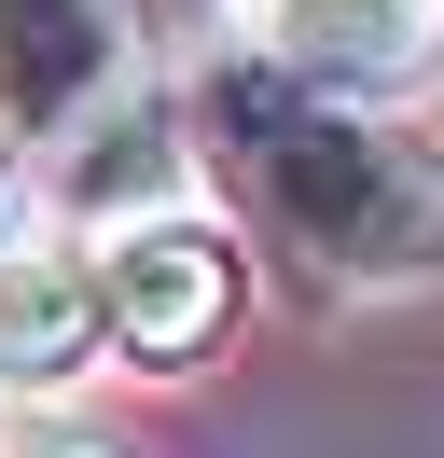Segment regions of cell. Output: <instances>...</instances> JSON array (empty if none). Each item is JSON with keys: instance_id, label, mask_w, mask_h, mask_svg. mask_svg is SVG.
<instances>
[{"instance_id": "cell-1", "label": "cell", "mask_w": 444, "mask_h": 458, "mask_svg": "<svg viewBox=\"0 0 444 458\" xmlns=\"http://www.w3.org/2000/svg\"><path fill=\"white\" fill-rule=\"evenodd\" d=\"M209 125L236 153V181L264 195V223L320 278H431L444 264V153L431 140L292 84V70H222Z\"/></svg>"}, {"instance_id": "cell-2", "label": "cell", "mask_w": 444, "mask_h": 458, "mask_svg": "<svg viewBox=\"0 0 444 458\" xmlns=\"http://www.w3.org/2000/svg\"><path fill=\"white\" fill-rule=\"evenodd\" d=\"M236 319V250L181 208H125L98 236V334L139 361H194V347Z\"/></svg>"}, {"instance_id": "cell-3", "label": "cell", "mask_w": 444, "mask_h": 458, "mask_svg": "<svg viewBox=\"0 0 444 458\" xmlns=\"http://www.w3.org/2000/svg\"><path fill=\"white\" fill-rule=\"evenodd\" d=\"M139 56L125 0H0V125L14 140H70L83 112H111Z\"/></svg>"}, {"instance_id": "cell-4", "label": "cell", "mask_w": 444, "mask_h": 458, "mask_svg": "<svg viewBox=\"0 0 444 458\" xmlns=\"http://www.w3.org/2000/svg\"><path fill=\"white\" fill-rule=\"evenodd\" d=\"M278 70L320 98H388L444 70V0H278Z\"/></svg>"}, {"instance_id": "cell-5", "label": "cell", "mask_w": 444, "mask_h": 458, "mask_svg": "<svg viewBox=\"0 0 444 458\" xmlns=\"http://www.w3.org/2000/svg\"><path fill=\"white\" fill-rule=\"evenodd\" d=\"M83 347H98V264L0 236V389H56L83 375Z\"/></svg>"}, {"instance_id": "cell-6", "label": "cell", "mask_w": 444, "mask_h": 458, "mask_svg": "<svg viewBox=\"0 0 444 458\" xmlns=\"http://www.w3.org/2000/svg\"><path fill=\"white\" fill-rule=\"evenodd\" d=\"M166 167H181V153H166V125H153V112H111L98 153L70 167V195H83V208H125V195H166Z\"/></svg>"}, {"instance_id": "cell-7", "label": "cell", "mask_w": 444, "mask_h": 458, "mask_svg": "<svg viewBox=\"0 0 444 458\" xmlns=\"http://www.w3.org/2000/svg\"><path fill=\"white\" fill-rule=\"evenodd\" d=\"M14 458H111V445H70V430H28Z\"/></svg>"}, {"instance_id": "cell-8", "label": "cell", "mask_w": 444, "mask_h": 458, "mask_svg": "<svg viewBox=\"0 0 444 458\" xmlns=\"http://www.w3.org/2000/svg\"><path fill=\"white\" fill-rule=\"evenodd\" d=\"M0 223H14V167H0Z\"/></svg>"}]
</instances>
